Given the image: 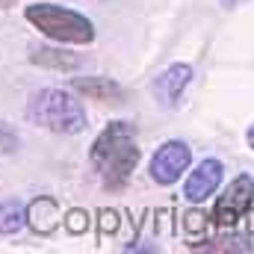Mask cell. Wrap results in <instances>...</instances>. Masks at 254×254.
Returning <instances> with one entry per match:
<instances>
[{"label": "cell", "mask_w": 254, "mask_h": 254, "mask_svg": "<svg viewBox=\"0 0 254 254\" xmlns=\"http://www.w3.org/2000/svg\"><path fill=\"white\" fill-rule=\"evenodd\" d=\"M139 157L142 151L136 145V125L130 122H110L89 151L92 169L98 172L101 184L110 192H122L127 187Z\"/></svg>", "instance_id": "cell-1"}, {"label": "cell", "mask_w": 254, "mask_h": 254, "mask_svg": "<svg viewBox=\"0 0 254 254\" xmlns=\"http://www.w3.org/2000/svg\"><path fill=\"white\" fill-rule=\"evenodd\" d=\"M24 18L45 33L54 42H65V45H89L95 39V27L86 15L68 9V6H57V3H30L24 9Z\"/></svg>", "instance_id": "cell-2"}, {"label": "cell", "mask_w": 254, "mask_h": 254, "mask_svg": "<svg viewBox=\"0 0 254 254\" xmlns=\"http://www.w3.org/2000/svg\"><path fill=\"white\" fill-rule=\"evenodd\" d=\"M27 116L33 125H42L54 133H68V136L86 130L89 125L83 104L74 95H68L65 89H42L39 95H33Z\"/></svg>", "instance_id": "cell-3"}, {"label": "cell", "mask_w": 254, "mask_h": 254, "mask_svg": "<svg viewBox=\"0 0 254 254\" xmlns=\"http://www.w3.org/2000/svg\"><path fill=\"white\" fill-rule=\"evenodd\" d=\"M254 210V178L252 175H237L228 190L222 192L213 204V222L219 228H234Z\"/></svg>", "instance_id": "cell-4"}, {"label": "cell", "mask_w": 254, "mask_h": 254, "mask_svg": "<svg viewBox=\"0 0 254 254\" xmlns=\"http://www.w3.org/2000/svg\"><path fill=\"white\" fill-rule=\"evenodd\" d=\"M192 163V148L181 139H169L163 142L154 157H151V181L160 187H172L181 181V175L190 169Z\"/></svg>", "instance_id": "cell-5"}, {"label": "cell", "mask_w": 254, "mask_h": 254, "mask_svg": "<svg viewBox=\"0 0 254 254\" xmlns=\"http://www.w3.org/2000/svg\"><path fill=\"white\" fill-rule=\"evenodd\" d=\"M190 83H192V65L175 63V65H169L166 71H160V74L154 77L151 92H154V98H157L160 107L175 110V107L181 104V98H184V92H187Z\"/></svg>", "instance_id": "cell-6"}, {"label": "cell", "mask_w": 254, "mask_h": 254, "mask_svg": "<svg viewBox=\"0 0 254 254\" xmlns=\"http://www.w3.org/2000/svg\"><path fill=\"white\" fill-rule=\"evenodd\" d=\"M222 178H225V166H222L216 157L201 160V163H198V166L190 172L187 184H184V198H187V201H192V204L207 201L213 192L222 187Z\"/></svg>", "instance_id": "cell-7"}, {"label": "cell", "mask_w": 254, "mask_h": 254, "mask_svg": "<svg viewBox=\"0 0 254 254\" xmlns=\"http://www.w3.org/2000/svg\"><path fill=\"white\" fill-rule=\"evenodd\" d=\"M27 225H30L36 234H42V237L54 234V231L63 225V210H60V204H57L51 195L33 198L30 207H27Z\"/></svg>", "instance_id": "cell-8"}, {"label": "cell", "mask_w": 254, "mask_h": 254, "mask_svg": "<svg viewBox=\"0 0 254 254\" xmlns=\"http://www.w3.org/2000/svg\"><path fill=\"white\" fill-rule=\"evenodd\" d=\"M71 89L80 92V95H86V98H92V101H104V104H122L125 101V89L116 80L98 77V74L95 77H74Z\"/></svg>", "instance_id": "cell-9"}, {"label": "cell", "mask_w": 254, "mask_h": 254, "mask_svg": "<svg viewBox=\"0 0 254 254\" xmlns=\"http://www.w3.org/2000/svg\"><path fill=\"white\" fill-rule=\"evenodd\" d=\"M30 63L42 65V68H57V71H74V68L83 65V57L60 51V48H36L30 54Z\"/></svg>", "instance_id": "cell-10"}, {"label": "cell", "mask_w": 254, "mask_h": 254, "mask_svg": "<svg viewBox=\"0 0 254 254\" xmlns=\"http://www.w3.org/2000/svg\"><path fill=\"white\" fill-rule=\"evenodd\" d=\"M195 252H254L252 234H228L210 243H192Z\"/></svg>", "instance_id": "cell-11"}, {"label": "cell", "mask_w": 254, "mask_h": 254, "mask_svg": "<svg viewBox=\"0 0 254 254\" xmlns=\"http://www.w3.org/2000/svg\"><path fill=\"white\" fill-rule=\"evenodd\" d=\"M24 225H27V207H24L18 198L3 201V204H0V234L12 237V234H18Z\"/></svg>", "instance_id": "cell-12"}, {"label": "cell", "mask_w": 254, "mask_h": 254, "mask_svg": "<svg viewBox=\"0 0 254 254\" xmlns=\"http://www.w3.org/2000/svg\"><path fill=\"white\" fill-rule=\"evenodd\" d=\"M63 225L68 228V234H86V228H89V216H86V210H68L63 219Z\"/></svg>", "instance_id": "cell-13"}, {"label": "cell", "mask_w": 254, "mask_h": 254, "mask_svg": "<svg viewBox=\"0 0 254 254\" xmlns=\"http://www.w3.org/2000/svg\"><path fill=\"white\" fill-rule=\"evenodd\" d=\"M119 231V213L116 210H101V237Z\"/></svg>", "instance_id": "cell-14"}, {"label": "cell", "mask_w": 254, "mask_h": 254, "mask_svg": "<svg viewBox=\"0 0 254 254\" xmlns=\"http://www.w3.org/2000/svg\"><path fill=\"white\" fill-rule=\"evenodd\" d=\"M15 148H18V136L6 125H0V154H12Z\"/></svg>", "instance_id": "cell-15"}, {"label": "cell", "mask_w": 254, "mask_h": 254, "mask_svg": "<svg viewBox=\"0 0 254 254\" xmlns=\"http://www.w3.org/2000/svg\"><path fill=\"white\" fill-rule=\"evenodd\" d=\"M204 228V222H201V213H187V231H201Z\"/></svg>", "instance_id": "cell-16"}, {"label": "cell", "mask_w": 254, "mask_h": 254, "mask_svg": "<svg viewBox=\"0 0 254 254\" xmlns=\"http://www.w3.org/2000/svg\"><path fill=\"white\" fill-rule=\"evenodd\" d=\"M246 142H249V148L254 151V125L249 127V130H246Z\"/></svg>", "instance_id": "cell-17"}, {"label": "cell", "mask_w": 254, "mask_h": 254, "mask_svg": "<svg viewBox=\"0 0 254 254\" xmlns=\"http://www.w3.org/2000/svg\"><path fill=\"white\" fill-rule=\"evenodd\" d=\"M240 3H246V0H222L225 9H234V6H240Z\"/></svg>", "instance_id": "cell-18"}, {"label": "cell", "mask_w": 254, "mask_h": 254, "mask_svg": "<svg viewBox=\"0 0 254 254\" xmlns=\"http://www.w3.org/2000/svg\"><path fill=\"white\" fill-rule=\"evenodd\" d=\"M0 3H12V0H0Z\"/></svg>", "instance_id": "cell-19"}]
</instances>
